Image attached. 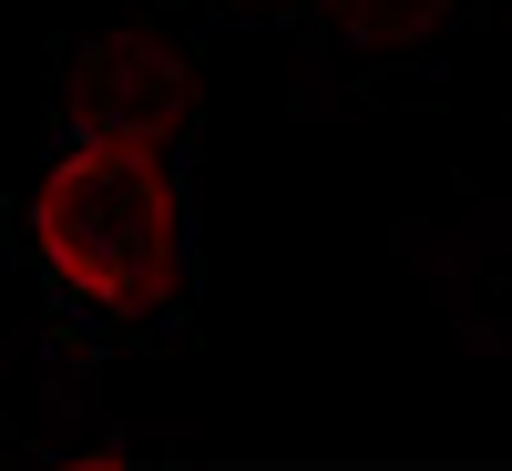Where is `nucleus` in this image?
Here are the masks:
<instances>
[{"label": "nucleus", "mask_w": 512, "mask_h": 471, "mask_svg": "<svg viewBox=\"0 0 512 471\" xmlns=\"http://www.w3.org/2000/svg\"><path fill=\"white\" fill-rule=\"evenodd\" d=\"M31 256L93 318H164L185 297V175L164 134L93 123L31 185Z\"/></svg>", "instance_id": "obj_1"}]
</instances>
